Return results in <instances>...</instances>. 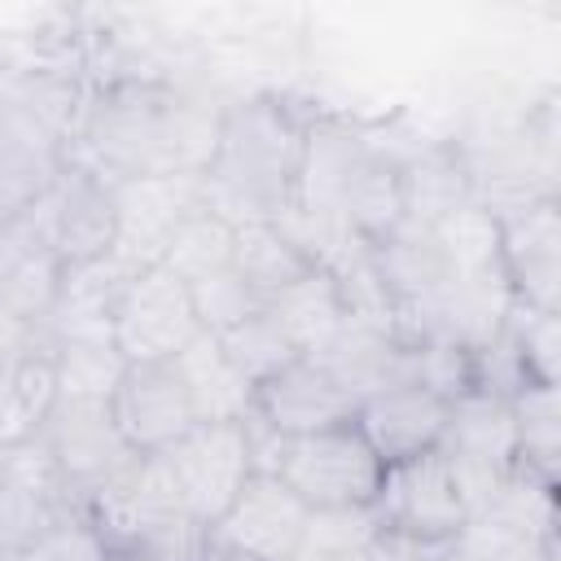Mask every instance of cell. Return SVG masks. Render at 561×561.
<instances>
[{
  "instance_id": "83f0119b",
  "label": "cell",
  "mask_w": 561,
  "mask_h": 561,
  "mask_svg": "<svg viewBox=\"0 0 561 561\" xmlns=\"http://www.w3.org/2000/svg\"><path fill=\"white\" fill-rule=\"evenodd\" d=\"M377 508H307L298 548L289 561H364L381 535Z\"/></svg>"
},
{
  "instance_id": "3957f363",
  "label": "cell",
  "mask_w": 561,
  "mask_h": 561,
  "mask_svg": "<svg viewBox=\"0 0 561 561\" xmlns=\"http://www.w3.org/2000/svg\"><path fill=\"white\" fill-rule=\"evenodd\" d=\"M254 434V465L263 473H276L307 508H368L381 491V460L359 438L355 421L276 438L250 421Z\"/></svg>"
},
{
  "instance_id": "d6986e66",
  "label": "cell",
  "mask_w": 561,
  "mask_h": 561,
  "mask_svg": "<svg viewBox=\"0 0 561 561\" xmlns=\"http://www.w3.org/2000/svg\"><path fill=\"white\" fill-rule=\"evenodd\" d=\"M136 276V267H127L118 254H105L96 263L70 267L61 276L57 302L48 311V320L39 324L44 342H79V337H105L114 342V311L118 298L127 289V280Z\"/></svg>"
},
{
  "instance_id": "d6a6232c",
  "label": "cell",
  "mask_w": 561,
  "mask_h": 561,
  "mask_svg": "<svg viewBox=\"0 0 561 561\" xmlns=\"http://www.w3.org/2000/svg\"><path fill=\"white\" fill-rule=\"evenodd\" d=\"M105 543L96 539V530L75 513L66 522H57L53 530H44L39 539H31L22 552H13L9 561H101Z\"/></svg>"
},
{
  "instance_id": "d4e9b609",
  "label": "cell",
  "mask_w": 561,
  "mask_h": 561,
  "mask_svg": "<svg viewBox=\"0 0 561 561\" xmlns=\"http://www.w3.org/2000/svg\"><path fill=\"white\" fill-rule=\"evenodd\" d=\"M508 412H513V443H517L513 473L557 486V460H561L557 386H522L517 394H508Z\"/></svg>"
},
{
  "instance_id": "f1b7e54d",
  "label": "cell",
  "mask_w": 561,
  "mask_h": 561,
  "mask_svg": "<svg viewBox=\"0 0 561 561\" xmlns=\"http://www.w3.org/2000/svg\"><path fill=\"white\" fill-rule=\"evenodd\" d=\"M48 351L57 373V399H110L127 373V359L105 337L48 342Z\"/></svg>"
},
{
  "instance_id": "4fadbf2b",
  "label": "cell",
  "mask_w": 561,
  "mask_h": 561,
  "mask_svg": "<svg viewBox=\"0 0 561 561\" xmlns=\"http://www.w3.org/2000/svg\"><path fill=\"white\" fill-rule=\"evenodd\" d=\"M61 276H66L61 259L26 215L0 224V329L9 333L13 346H26L39 333V324L57 302Z\"/></svg>"
},
{
  "instance_id": "603a6c76",
  "label": "cell",
  "mask_w": 561,
  "mask_h": 561,
  "mask_svg": "<svg viewBox=\"0 0 561 561\" xmlns=\"http://www.w3.org/2000/svg\"><path fill=\"white\" fill-rule=\"evenodd\" d=\"M171 364L188 386L197 421H245L250 416L254 386L232 368L215 333H197Z\"/></svg>"
},
{
  "instance_id": "9c48e42d",
  "label": "cell",
  "mask_w": 561,
  "mask_h": 561,
  "mask_svg": "<svg viewBox=\"0 0 561 561\" xmlns=\"http://www.w3.org/2000/svg\"><path fill=\"white\" fill-rule=\"evenodd\" d=\"M75 513L79 500L39 434L0 447V561Z\"/></svg>"
},
{
  "instance_id": "836d02e7",
  "label": "cell",
  "mask_w": 561,
  "mask_h": 561,
  "mask_svg": "<svg viewBox=\"0 0 561 561\" xmlns=\"http://www.w3.org/2000/svg\"><path fill=\"white\" fill-rule=\"evenodd\" d=\"M101 561H140V557H131V552H118V548H105V557Z\"/></svg>"
},
{
  "instance_id": "8992f818",
  "label": "cell",
  "mask_w": 561,
  "mask_h": 561,
  "mask_svg": "<svg viewBox=\"0 0 561 561\" xmlns=\"http://www.w3.org/2000/svg\"><path fill=\"white\" fill-rule=\"evenodd\" d=\"M373 508L390 535L421 548H443L469 526V504L443 451L390 465Z\"/></svg>"
},
{
  "instance_id": "ba28073f",
  "label": "cell",
  "mask_w": 561,
  "mask_h": 561,
  "mask_svg": "<svg viewBox=\"0 0 561 561\" xmlns=\"http://www.w3.org/2000/svg\"><path fill=\"white\" fill-rule=\"evenodd\" d=\"M307 522V504L276 478L254 469L237 500L206 526V557L228 561H289Z\"/></svg>"
},
{
  "instance_id": "7a4b0ae2",
  "label": "cell",
  "mask_w": 561,
  "mask_h": 561,
  "mask_svg": "<svg viewBox=\"0 0 561 561\" xmlns=\"http://www.w3.org/2000/svg\"><path fill=\"white\" fill-rule=\"evenodd\" d=\"M311 118L316 114H302L280 92L224 101L215 153L202 171V206L232 228L285 215L298 188Z\"/></svg>"
},
{
  "instance_id": "2e32d148",
  "label": "cell",
  "mask_w": 561,
  "mask_h": 561,
  "mask_svg": "<svg viewBox=\"0 0 561 561\" xmlns=\"http://www.w3.org/2000/svg\"><path fill=\"white\" fill-rule=\"evenodd\" d=\"M202 206V175H140L114 184V210H118V237L114 254L127 267H149L162 259L167 237L175 224Z\"/></svg>"
},
{
  "instance_id": "d590c367",
  "label": "cell",
  "mask_w": 561,
  "mask_h": 561,
  "mask_svg": "<svg viewBox=\"0 0 561 561\" xmlns=\"http://www.w3.org/2000/svg\"><path fill=\"white\" fill-rule=\"evenodd\" d=\"M202 561H228V557H202Z\"/></svg>"
},
{
  "instance_id": "e0dca14e",
  "label": "cell",
  "mask_w": 561,
  "mask_h": 561,
  "mask_svg": "<svg viewBox=\"0 0 561 561\" xmlns=\"http://www.w3.org/2000/svg\"><path fill=\"white\" fill-rule=\"evenodd\" d=\"M329 368V377L359 403L368 394H381L390 386L412 381V346L399 337L394 324L346 316V324L311 355Z\"/></svg>"
},
{
  "instance_id": "484cf974",
  "label": "cell",
  "mask_w": 561,
  "mask_h": 561,
  "mask_svg": "<svg viewBox=\"0 0 561 561\" xmlns=\"http://www.w3.org/2000/svg\"><path fill=\"white\" fill-rule=\"evenodd\" d=\"M167 272H175L184 285H197L224 267H232V224L219 219L215 210L206 206H193L175 232L167 237L162 245V259H158Z\"/></svg>"
},
{
  "instance_id": "5bb4252c",
  "label": "cell",
  "mask_w": 561,
  "mask_h": 561,
  "mask_svg": "<svg viewBox=\"0 0 561 561\" xmlns=\"http://www.w3.org/2000/svg\"><path fill=\"white\" fill-rule=\"evenodd\" d=\"M351 416H355V399L329 377L324 364H316L311 355H298L280 373H272L267 381L254 386L245 421H254L259 430H267L276 438H294V434L346 425Z\"/></svg>"
},
{
  "instance_id": "4316f807",
  "label": "cell",
  "mask_w": 561,
  "mask_h": 561,
  "mask_svg": "<svg viewBox=\"0 0 561 561\" xmlns=\"http://www.w3.org/2000/svg\"><path fill=\"white\" fill-rule=\"evenodd\" d=\"M430 232L451 276H500V219L482 202H465Z\"/></svg>"
},
{
  "instance_id": "ac0fdd59",
  "label": "cell",
  "mask_w": 561,
  "mask_h": 561,
  "mask_svg": "<svg viewBox=\"0 0 561 561\" xmlns=\"http://www.w3.org/2000/svg\"><path fill=\"white\" fill-rule=\"evenodd\" d=\"M66 136L9 101L0 110V224L22 219L66 167Z\"/></svg>"
},
{
  "instance_id": "7c38bea8",
  "label": "cell",
  "mask_w": 561,
  "mask_h": 561,
  "mask_svg": "<svg viewBox=\"0 0 561 561\" xmlns=\"http://www.w3.org/2000/svg\"><path fill=\"white\" fill-rule=\"evenodd\" d=\"M110 412L136 456H162L197 425V408L175 364H127L118 390L110 394Z\"/></svg>"
},
{
  "instance_id": "5b68a950",
  "label": "cell",
  "mask_w": 561,
  "mask_h": 561,
  "mask_svg": "<svg viewBox=\"0 0 561 561\" xmlns=\"http://www.w3.org/2000/svg\"><path fill=\"white\" fill-rule=\"evenodd\" d=\"M162 460L184 508L202 526H210L259 469L250 421H197L175 447L162 451Z\"/></svg>"
},
{
  "instance_id": "7402d4cb",
  "label": "cell",
  "mask_w": 561,
  "mask_h": 561,
  "mask_svg": "<svg viewBox=\"0 0 561 561\" xmlns=\"http://www.w3.org/2000/svg\"><path fill=\"white\" fill-rule=\"evenodd\" d=\"M316 267L320 263L276 219H254V224L232 228V272L254 289L259 302L276 298L280 289H289Z\"/></svg>"
},
{
  "instance_id": "cb8c5ba5",
  "label": "cell",
  "mask_w": 561,
  "mask_h": 561,
  "mask_svg": "<svg viewBox=\"0 0 561 561\" xmlns=\"http://www.w3.org/2000/svg\"><path fill=\"white\" fill-rule=\"evenodd\" d=\"M267 316L280 324V333L294 342L298 355H316L342 324H346V298L342 285L333 280V272L316 267L302 280H294L289 289H280L276 298L263 302Z\"/></svg>"
},
{
  "instance_id": "30bf717a",
  "label": "cell",
  "mask_w": 561,
  "mask_h": 561,
  "mask_svg": "<svg viewBox=\"0 0 561 561\" xmlns=\"http://www.w3.org/2000/svg\"><path fill=\"white\" fill-rule=\"evenodd\" d=\"M39 438L53 451L75 500L105 486L114 473H123L136 460V451L123 443L114 425L110 399H57L48 421L39 425Z\"/></svg>"
},
{
  "instance_id": "44dd1931",
  "label": "cell",
  "mask_w": 561,
  "mask_h": 561,
  "mask_svg": "<svg viewBox=\"0 0 561 561\" xmlns=\"http://www.w3.org/2000/svg\"><path fill=\"white\" fill-rule=\"evenodd\" d=\"M368 259H373V272L381 280V289L390 294L394 307H412V302H425L430 294H438L451 272L438 254V241L430 228L421 224H399L390 228L381 241L368 245Z\"/></svg>"
},
{
  "instance_id": "f546056e",
  "label": "cell",
  "mask_w": 561,
  "mask_h": 561,
  "mask_svg": "<svg viewBox=\"0 0 561 561\" xmlns=\"http://www.w3.org/2000/svg\"><path fill=\"white\" fill-rule=\"evenodd\" d=\"M500 333L513 346L526 386H557V377H561V316L557 311L508 302Z\"/></svg>"
},
{
  "instance_id": "e575fe53",
  "label": "cell",
  "mask_w": 561,
  "mask_h": 561,
  "mask_svg": "<svg viewBox=\"0 0 561 561\" xmlns=\"http://www.w3.org/2000/svg\"><path fill=\"white\" fill-rule=\"evenodd\" d=\"M0 351H13V342H9V333L0 329Z\"/></svg>"
},
{
  "instance_id": "ffe728a7",
  "label": "cell",
  "mask_w": 561,
  "mask_h": 561,
  "mask_svg": "<svg viewBox=\"0 0 561 561\" xmlns=\"http://www.w3.org/2000/svg\"><path fill=\"white\" fill-rule=\"evenodd\" d=\"M399 197H403V219L421 228H434L443 215L473 202V171L460 145L438 140L399 158Z\"/></svg>"
},
{
  "instance_id": "52a82bcc",
  "label": "cell",
  "mask_w": 561,
  "mask_h": 561,
  "mask_svg": "<svg viewBox=\"0 0 561 561\" xmlns=\"http://www.w3.org/2000/svg\"><path fill=\"white\" fill-rule=\"evenodd\" d=\"M202 333L188 285L162 263L140 267L114 311V346L127 364H171Z\"/></svg>"
},
{
  "instance_id": "9a60e30c",
  "label": "cell",
  "mask_w": 561,
  "mask_h": 561,
  "mask_svg": "<svg viewBox=\"0 0 561 561\" xmlns=\"http://www.w3.org/2000/svg\"><path fill=\"white\" fill-rule=\"evenodd\" d=\"M355 430L359 438L373 447V456L381 460V469L430 456L443 447L447 438V421H451V403L438 399L434 390L408 381V386H390L381 394H368L355 403Z\"/></svg>"
},
{
  "instance_id": "1f68e13d",
  "label": "cell",
  "mask_w": 561,
  "mask_h": 561,
  "mask_svg": "<svg viewBox=\"0 0 561 561\" xmlns=\"http://www.w3.org/2000/svg\"><path fill=\"white\" fill-rule=\"evenodd\" d=\"M188 294H193L202 333H224V329L241 324L245 316H254V311L263 307V302L254 298V289H250L232 267H224V272H215V276L188 285Z\"/></svg>"
},
{
  "instance_id": "4dcf8cb0",
  "label": "cell",
  "mask_w": 561,
  "mask_h": 561,
  "mask_svg": "<svg viewBox=\"0 0 561 561\" xmlns=\"http://www.w3.org/2000/svg\"><path fill=\"white\" fill-rule=\"evenodd\" d=\"M215 337H219L224 355L232 359V368H237L250 386L267 381V377L280 373L289 359H298L294 342H289V337L280 333V324L267 316V307H259L254 316H245L241 324H232V329H224V333H215Z\"/></svg>"
},
{
  "instance_id": "8fae6325",
  "label": "cell",
  "mask_w": 561,
  "mask_h": 561,
  "mask_svg": "<svg viewBox=\"0 0 561 561\" xmlns=\"http://www.w3.org/2000/svg\"><path fill=\"white\" fill-rule=\"evenodd\" d=\"M500 219V276L513 302L561 311V202L535 197Z\"/></svg>"
},
{
  "instance_id": "6da1fadb",
  "label": "cell",
  "mask_w": 561,
  "mask_h": 561,
  "mask_svg": "<svg viewBox=\"0 0 561 561\" xmlns=\"http://www.w3.org/2000/svg\"><path fill=\"white\" fill-rule=\"evenodd\" d=\"M219 110L224 105H206L162 75L118 70L88 88L66 158L92 167L110 184L140 175H202L215 153Z\"/></svg>"
},
{
  "instance_id": "277c9868",
  "label": "cell",
  "mask_w": 561,
  "mask_h": 561,
  "mask_svg": "<svg viewBox=\"0 0 561 561\" xmlns=\"http://www.w3.org/2000/svg\"><path fill=\"white\" fill-rule=\"evenodd\" d=\"M26 219L53 245V254L61 259L66 272L114 254V237H118L114 184L105 175H96L92 167H83V162L66 158V167L35 197Z\"/></svg>"
}]
</instances>
